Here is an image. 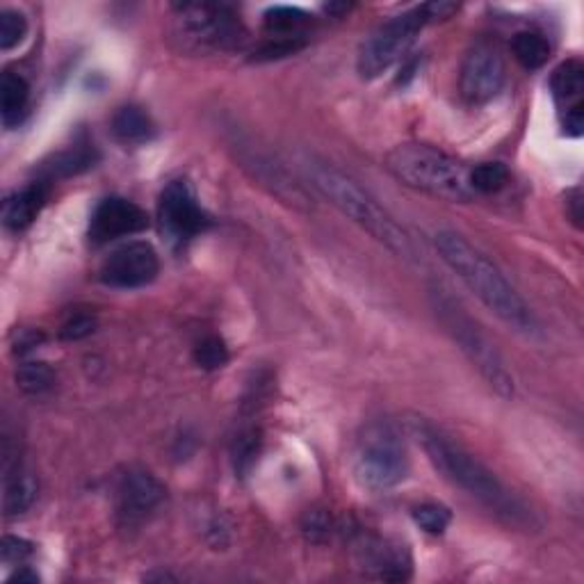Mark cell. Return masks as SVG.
<instances>
[{
  "instance_id": "obj_1",
  "label": "cell",
  "mask_w": 584,
  "mask_h": 584,
  "mask_svg": "<svg viewBox=\"0 0 584 584\" xmlns=\"http://www.w3.org/2000/svg\"><path fill=\"white\" fill-rule=\"evenodd\" d=\"M414 434L422 445L431 466H434L448 481H452L454 487L464 489L477 502L485 504L487 510L502 523L521 529L535 527V516H532L525 502L506 489L502 481L485 464L475 460L468 450H464L460 443H454L437 427L420 420L414 425Z\"/></svg>"
},
{
  "instance_id": "obj_2",
  "label": "cell",
  "mask_w": 584,
  "mask_h": 584,
  "mask_svg": "<svg viewBox=\"0 0 584 584\" xmlns=\"http://www.w3.org/2000/svg\"><path fill=\"white\" fill-rule=\"evenodd\" d=\"M437 249L443 263L462 278L464 286L485 303L496 318H500L504 324H510L521 334H537L539 324L535 313L529 311L525 299L506 282V276L487 253H481L475 245H470L464 236L454 231L437 234Z\"/></svg>"
},
{
  "instance_id": "obj_3",
  "label": "cell",
  "mask_w": 584,
  "mask_h": 584,
  "mask_svg": "<svg viewBox=\"0 0 584 584\" xmlns=\"http://www.w3.org/2000/svg\"><path fill=\"white\" fill-rule=\"evenodd\" d=\"M311 186L336 206L347 219L361 226L368 236H372L379 245H384L393 251L397 259L409 263L418 261V249L412 236L395 222L386 208L379 206V201L349 174L334 167L332 163H324L318 158H309L303 165Z\"/></svg>"
},
{
  "instance_id": "obj_4",
  "label": "cell",
  "mask_w": 584,
  "mask_h": 584,
  "mask_svg": "<svg viewBox=\"0 0 584 584\" xmlns=\"http://www.w3.org/2000/svg\"><path fill=\"white\" fill-rule=\"evenodd\" d=\"M384 165L402 186L434 199L468 203L477 196L470 188L468 169L437 146L420 142L400 144L386 156Z\"/></svg>"
},
{
  "instance_id": "obj_5",
  "label": "cell",
  "mask_w": 584,
  "mask_h": 584,
  "mask_svg": "<svg viewBox=\"0 0 584 584\" xmlns=\"http://www.w3.org/2000/svg\"><path fill=\"white\" fill-rule=\"evenodd\" d=\"M169 39L186 56H217L238 50L247 31L228 5L183 3L171 10Z\"/></svg>"
},
{
  "instance_id": "obj_6",
  "label": "cell",
  "mask_w": 584,
  "mask_h": 584,
  "mask_svg": "<svg viewBox=\"0 0 584 584\" xmlns=\"http://www.w3.org/2000/svg\"><path fill=\"white\" fill-rule=\"evenodd\" d=\"M431 303H434L437 318L443 322L445 332L460 345L468 361L487 379V384L502 397L514 395V377L506 370L496 345L479 332V326L464 313L445 290L431 288Z\"/></svg>"
},
{
  "instance_id": "obj_7",
  "label": "cell",
  "mask_w": 584,
  "mask_h": 584,
  "mask_svg": "<svg viewBox=\"0 0 584 584\" xmlns=\"http://www.w3.org/2000/svg\"><path fill=\"white\" fill-rule=\"evenodd\" d=\"M354 475L370 491H389L406 479L409 454L393 425L372 422L366 427L354 452Z\"/></svg>"
},
{
  "instance_id": "obj_8",
  "label": "cell",
  "mask_w": 584,
  "mask_h": 584,
  "mask_svg": "<svg viewBox=\"0 0 584 584\" xmlns=\"http://www.w3.org/2000/svg\"><path fill=\"white\" fill-rule=\"evenodd\" d=\"M429 23L425 5L389 19L361 44L357 69L363 79H379L395 62H400L416 39V35Z\"/></svg>"
},
{
  "instance_id": "obj_9",
  "label": "cell",
  "mask_w": 584,
  "mask_h": 584,
  "mask_svg": "<svg viewBox=\"0 0 584 584\" xmlns=\"http://www.w3.org/2000/svg\"><path fill=\"white\" fill-rule=\"evenodd\" d=\"M163 234L174 245H186L211 226V217L199 206L196 194L186 179L171 181L158 201Z\"/></svg>"
},
{
  "instance_id": "obj_10",
  "label": "cell",
  "mask_w": 584,
  "mask_h": 584,
  "mask_svg": "<svg viewBox=\"0 0 584 584\" xmlns=\"http://www.w3.org/2000/svg\"><path fill=\"white\" fill-rule=\"evenodd\" d=\"M160 272V259L154 245L144 240L123 242L108 253V259L100 263L98 278L110 288L133 290L148 286Z\"/></svg>"
},
{
  "instance_id": "obj_11",
  "label": "cell",
  "mask_w": 584,
  "mask_h": 584,
  "mask_svg": "<svg viewBox=\"0 0 584 584\" xmlns=\"http://www.w3.org/2000/svg\"><path fill=\"white\" fill-rule=\"evenodd\" d=\"M504 60L493 41L479 39L468 48L460 73L462 96L470 106H485L504 85Z\"/></svg>"
},
{
  "instance_id": "obj_12",
  "label": "cell",
  "mask_w": 584,
  "mask_h": 584,
  "mask_svg": "<svg viewBox=\"0 0 584 584\" xmlns=\"http://www.w3.org/2000/svg\"><path fill=\"white\" fill-rule=\"evenodd\" d=\"M165 487L160 479L144 468L126 470L115 489L117 519L123 527H138L154 514L165 500Z\"/></svg>"
},
{
  "instance_id": "obj_13",
  "label": "cell",
  "mask_w": 584,
  "mask_h": 584,
  "mask_svg": "<svg viewBox=\"0 0 584 584\" xmlns=\"http://www.w3.org/2000/svg\"><path fill=\"white\" fill-rule=\"evenodd\" d=\"M148 226L146 213L135 201L123 196H108L96 206L90 222V240L94 245H108L112 240L135 236Z\"/></svg>"
},
{
  "instance_id": "obj_14",
  "label": "cell",
  "mask_w": 584,
  "mask_h": 584,
  "mask_svg": "<svg viewBox=\"0 0 584 584\" xmlns=\"http://www.w3.org/2000/svg\"><path fill=\"white\" fill-rule=\"evenodd\" d=\"M550 90H552L557 108H560L562 112L564 131L573 138L582 135V126H584V104H582L584 67L582 62L567 60L557 67L550 79Z\"/></svg>"
},
{
  "instance_id": "obj_15",
  "label": "cell",
  "mask_w": 584,
  "mask_h": 584,
  "mask_svg": "<svg viewBox=\"0 0 584 584\" xmlns=\"http://www.w3.org/2000/svg\"><path fill=\"white\" fill-rule=\"evenodd\" d=\"M361 567L382 580H406L412 575V555L406 546L386 539H366L359 548Z\"/></svg>"
},
{
  "instance_id": "obj_16",
  "label": "cell",
  "mask_w": 584,
  "mask_h": 584,
  "mask_svg": "<svg viewBox=\"0 0 584 584\" xmlns=\"http://www.w3.org/2000/svg\"><path fill=\"white\" fill-rule=\"evenodd\" d=\"M46 199H48V188L44 183L25 186L23 190L5 199L3 224L14 234L25 231V228L37 219V215L46 206Z\"/></svg>"
},
{
  "instance_id": "obj_17",
  "label": "cell",
  "mask_w": 584,
  "mask_h": 584,
  "mask_svg": "<svg viewBox=\"0 0 584 584\" xmlns=\"http://www.w3.org/2000/svg\"><path fill=\"white\" fill-rule=\"evenodd\" d=\"M5 491H3V512L8 519H19L31 510L37 498V479L16 464L5 460Z\"/></svg>"
},
{
  "instance_id": "obj_18",
  "label": "cell",
  "mask_w": 584,
  "mask_h": 584,
  "mask_svg": "<svg viewBox=\"0 0 584 584\" xmlns=\"http://www.w3.org/2000/svg\"><path fill=\"white\" fill-rule=\"evenodd\" d=\"M28 100H31V85L25 83L23 75L5 71L3 81H0V112H3V123L8 129H12V126H16L23 119L25 108H28Z\"/></svg>"
},
{
  "instance_id": "obj_19",
  "label": "cell",
  "mask_w": 584,
  "mask_h": 584,
  "mask_svg": "<svg viewBox=\"0 0 584 584\" xmlns=\"http://www.w3.org/2000/svg\"><path fill=\"white\" fill-rule=\"evenodd\" d=\"M313 23L311 14L290 5H276L265 12L267 37H297L307 39V28Z\"/></svg>"
},
{
  "instance_id": "obj_20",
  "label": "cell",
  "mask_w": 584,
  "mask_h": 584,
  "mask_svg": "<svg viewBox=\"0 0 584 584\" xmlns=\"http://www.w3.org/2000/svg\"><path fill=\"white\" fill-rule=\"evenodd\" d=\"M112 133L123 144H140L154 135V123L142 108L126 106L112 119Z\"/></svg>"
},
{
  "instance_id": "obj_21",
  "label": "cell",
  "mask_w": 584,
  "mask_h": 584,
  "mask_svg": "<svg viewBox=\"0 0 584 584\" xmlns=\"http://www.w3.org/2000/svg\"><path fill=\"white\" fill-rule=\"evenodd\" d=\"M512 50L519 64L529 71L541 69L550 58V44L546 41V37L541 33H532V31L519 33L512 41Z\"/></svg>"
},
{
  "instance_id": "obj_22",
  "label": "cell",
  "mask_w": 584,
  "mask_h": 584,
  "mask_svg": "<svg viewBox=\"0 0 584 584\" xmlns=\"http://www.w3.org/2000/svg\"><path fill=\"white\" fill-rule=\"evenodd\" d=\"M261 448H263V431L259 427H245L242 431H238L231 448L234 466L238 475L245 477L253 468L261 454Z\"/></svg>"
},
{
  "instance_id": "obj_23",
  "label": "cell",
  "mask_w": 584,
  "mask_h": 584,
  "mask_svg": "<svg viewBox=\"0 0 584 584\" xmlns=\"http://www.w3.org/2000/svg\"><path fill=\"white\" fill-rule=\"evenodd\" d=\"M16 384L23 393L28 395H41L56 386V372L48 363L41 361H28L19 366L16 370Z\"/></svg>"
},
{
  "instance_id": "obj_24",
  "label": "cell",
  "mask_w": 584,
  "mask_h": 584,
  "mask_svg": "<svg viewBox=\"0 0 584 584\" xmlns=\"http://www.w3.org/2000/svg\"><path fill=\"white\" fill-rule=\"evenodd\" d=\"M468 179L475 194H493L510 183V169L502 163H481L468 171Z\"/></svg>"
},
{
  "instance_id": "obj_25",
  "label": "cell",
  "mask_w": 584,
  "mask_h": 584,
  "mask_svg": "<svg viewBox=\"0 0 584 584\" xmlns=\"http://www.w3.org/2000/svg\"><path fill=\"white\" fill-rule=\"evenodd\" d=\"M92 165H94V151H90L85 146H75V148H69V151H62V154H58L53 158V163L46 167V174H48V179H58V176L79 174Z\"/></svg>"
},
{
  "instance_id": "obj_26",
  "label": "cell",
  "mask_w": 584,
  "mask_h": 584,
  "mask_svg": "<svg viewBox=\"0 0 584 584\" xmlns=\"http://www.w3.org/2000/svg\"><path fill=\"white\" fill-rule=\"evenodd\" d=\"M414 521L427 532V535H443L452 521V514L443 504L425 502L414 510Z\"/></svg>"
},
{
  "instance_id": "obj_27",
  "label": "cell",
  "mask_w": 584,
  "mask_h": 584,
  "mask_svg": "<svg viewBox=\"0 0 584 584\" xmlns=\"http://www.w3.org/2000/svg\"><path fill=\"white\" fill-rule=\"evenodd\" d=\"M194 361L203 370H219L228 363V347L222 338L208 336L194 347Z\"/></svg>"
},
{
  "instance_id": "obj_28",
  "label": "cell",
  "mask_w": 584,
  "mask_h": 584,
  "mask_svg": "<svg viewBox=\"0 0 584 584\" xmlns=\"http://www.w3.org/2000/svg\"><path fill=\"white\" fill-rule=\"evenodd\" d=\"M28 35V21L16 10L0 12V48L12 50Z\"/></svg>"
},
{
  "instance_id": "obj_29",
  "label": "cell",
  "mask_w": 584,
  "mask_h": 584,
  "mask_svg": "<svg viewBox=\"0 0 584 584\" xmlns=\"http://www.w3.org/2000/svg\"><path fill=\"white\" fill-rule=\"evenodd\" d=\"M94 326H96V320L92 315L75 313L62 324L60 338H64V341H83L90 334H94Z\"/></svg>"
},
{
  "instance_id": "obj_30",
  "label": "cell",
  "mask_w": 584,
  "mask_h": 584,
  "mask_svg": "<svg viewBox=\"0 0 584 584\" xmlns=\"http://www.w3.org/2000/svg\"><path fill=\"white\" fill-rule=\"evenodd\" d=\"M0 555H3L5 564H21L23 560H28V557L33 555V546L19 537H5Z\"/></svg>"
},
{
  "instance_id": "obj_31",
  "label": "cell",
  "mask_w": 584,
  "mask_h": 584,
  "mask_svg": "<svg viewBox=\"0 0 584 584\" xmlns=\"http://www.w3.org/2000/svg\"><path fill=\"white\" fill-rule=\"evenodd\" d=\"M329 527H332V523H329L324 512H309L307 521H303V532H307L311 539H318L320 535L324 537L329 532Z\"/></svg>"
},
{
  "instance_id": "obj_32",
  "label": "cell",
  "mask_w": 584,
  "mask_h": 584,
  "mask_svg": "<svg viewBox=\"0 0 584 584\" xmlns=\"http://www.w3.org/2000/svg\"><path fill=\"white\" fill-rule=\"evenodd\" d=\"M567 206H569V217H571V222L580 228V226H582V192H580V188H573V190L567 194Z\"/></svg>"
},
{
  "instance_id": "obj_33",
  "label": "cell",
  "mask_w": 584,
  "mask_h": 584,
  "mask_svg": "<svg viewBox=\"0 0 584 584\" xmlns=\"http://www.w3.org/2000/svg\"><path fill=\"white\" fill-rule=\"evenodd\" d=\"M14 580H19V582H37L39 577L35 573H31V571H19L16 575H12V582Z\"/></svg>"
}]
</instances>
